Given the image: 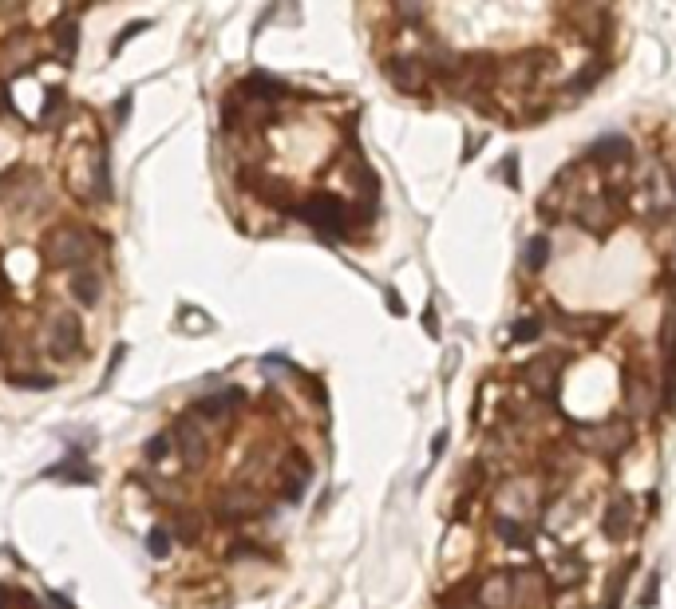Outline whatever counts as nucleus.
Masks as SVG:
<instances>
[{
	"label": "nucleus",
	"instance_id": "f257e3e1",
	"mask_svg": "<svg viewBox=\"0 0 676 609\" xmlns=\"http://www.w3.org/2000/svg\"><path fill=\"white\" fill-rule=\"evenodd\" d=\"M574 439H577V447H586V451H598V456L605 459H613V456H621V451L633 447V420H605V424H586V427H574Z\"/></svg>",
	"mask_w": 676,
	"mask_h": 609
},
{
	"label": "nucleus",
	"instance_id": "1a4fd4ad",
	"mask_svg": "<svg viewBox=\"0 0 676 609\" xmlns=\"http://www.w3.org/2000/svg\"><path fill=\"white\" fill-rule=\"evenodd\" d=\"M491 534L503 546H515V551H530L534 534L526 527V519H510V515H491Z\"/></svg>",
	"mask_w": 676,
	"mask_h": 609
},
{
	"label": "nucleus",
	"instance_id": "9d476101",
	"mask_svg": "<svg viewBox=\"0 0 676 609\" xmlns=\"http://www.w3.org/2000/svg\"><path fill=\"white\" fill-rule=\"evenodd\" d=\"M633 519H637V507H633V499L629 495H617L609 510H605V534H609L613 542H621L629 530H633Z\"/></svg>",
	"mask_w": 676,
	"mask_h": 609
},
{
	"label": "nucleus",
	"instance_id": "7ed1b4c3",
	"mask_svg": "<svg viewBox=\"0 0 676 609\" xmlns=\"http://www.w3.org/2000/svg\"><path fill=\"white\" fill-rule=\"evenodd\" d=\"M384 76H388L391 88L403 91V95H427V91H432V83H435L420 56H388L384 59Z\"/></svg>",
	"mask_w": 676,
	"mask_h": 609
},
{
	"label": "nucleus",
	"instance_id": "20e7f679",
	"mask_svg": "<svg viewBox=\"0 0 676 609\" xmlns=\"http://www.w3.org/2000/svg\"><path fill=\"white\" fill-rule=\"evenodd\" d=\"M91 254H95V237H91V230H83V226H64V230L52 234V257L64 269L88 266Z\"/></svg>",
	"mask_w": 676,
	"mask_h": 609
},
{
	"label": "nucleus",
	"instance_id": "2eb2a0df",
	"mask_svg": "<svg viewBox=\"0 0 676 609\" xmlns=\"http://www.w3.org/2000/svg\"><path fill=\"white\" fill-rule=\"evenodd\" d=\"M657 590H660V578L649 574V586H645V593H640V605H657Z\"/></svg>",
	"mask_w": 676,
	"mask_h": 609
},
{
	"label": "nucleus",
	"instance_id": "0eeeda50",
	"mask_svg": "<svg viewBox=\"0 0 676 609\" xmlns=\"http://www.w3.org/2000/svg\"><path fill=\"white\" fill-rule=\"evenodd\" d=\"M605 163H633V142H629L625 135H601L593 147L586 151V159H581V166H605Z\"/></svg>",
	"mask_w": 676,
	"mask_h": 609
},
{
	"label": "nucleus",
	"instance_id": "f03ea898",
	"mask_svg": "<svg viewBox=\"0 0 676 609\" xmlns=\"http://www.w3.org/2000/svg\"><path fill=\"white\" fill-rule=\"evenodd\" d=\"M562 373H566V356L562 352H538L522 364V380L518 384L530 392V396H557L562 388Z\"/></svg>",
	"mask_w": 676,
	"mask_h": 609
},
{
	"label": "nucleus",
	"instance_id": "39448f33",
	"mask_svg": "<svg viewBox=\"0 0 676 609\" xmlns=\"http://www.w3.org/2000/svg\"><path fill=\"white\" fill-rule=\"evenodd\" d=\"M566 218H574L577 226H586L589 234H605L613 226V198H605V194H598V190H589L586 198H577L574 206L566 210Z\"/></svg>",
	"mask_w": 676,
	"mask_h": 609
},
{
	"label": "nucleus",
	"instance_id": "ddd939ff",
	"mask_svg": "<svg viewBox=\"0 0 676 609\" xmlns=\"http://www.w3.org/2000/svg\"><path fill=\"white\" fill-rule=\"evenodd\" d=\"M546 257H550V237H546V234L530 237V246H526V269L538 273L546 266Z\"/></svg>",
	"mask_w": 676,
	"mask_h": 609
},
{
	"label": "nucleus",
	"instance_id": "6e6552de",
	"mask_svg": "<svg viewBox=\"0 0 676 609\" xmlns=\"http://www.w3.org/2000/svg\"><path fill=\"white\" fill-rule=\"evenodd\" d=\"M621 396H625V412H629V420H640V415H649V412H652V404H657L652 380L637 376V373H633V376H625Z\"/></svg>",
	"mask_w": 676,
	"mask_h": 609
},
{
	"label": "nucleus",
	"instance_id": "f8f14e48",
	"mask_svg": "<svg viewBox=\"0 0 676 609\" xmlns=\"http://www.w3.org/2000/svg\"><path fill=\"white\" fill-rule=\"evenodd\" d=\"M68 293L76 297L79 305H95V301H99V293H103V285H99V273H91V269H76V273H71V285H68Z\"/></svg>",
	"mask_w": 676,
	"mask_h": 609
},
{
	"label": "nucleus",
	"instance_id": "423d86ee",
	"mask_svg": "<svg viewBox=\"0 0 676 609\" xmlns=\"http://www.w3.org/2000/svg\"><path fill=\"white\" fill-rule=\"evenodd\" d=\"M474 602L483 609H518L515 598V574L510 570H498V574H479V593Z\"/></svg>",
	"mask_w": 676,
	"mask_h": 609
},
{
	"label": "nucleus",
	"instance_id": "4468645a",
	"mask_svg": "<svg viewBox=\"0 0 676 609\" xmlns=\"http://www.w3.org/2000/svg\"><path fill=\"white\" fill-rule=\"evenodd\" d=\"M538 332H542V320L538 317H526V320H518V325H515V341L518 344H530Z\"/></svg>",
	"mask_w": 676,
	"mask_h": 609
},
{
	"label": "nucleus",
	"instance_id": "9b49d317",
	"mask_svg": "<svg viewBox=\"0 0 676 609\" xmlns=\"http://www.w3.org/2000/svg\"><path fill=\"white\" fill-rule=\"evenodd\" d=\"M47 344H52L56 352H71V349H79V320L71 317V313L52 317V329H47Z\"/></svg>",
	"mask_w": 676,
	"mask_h": 609
}]
</instances>
